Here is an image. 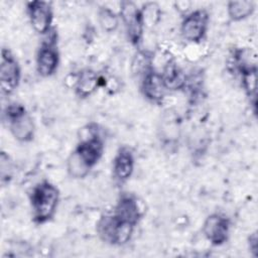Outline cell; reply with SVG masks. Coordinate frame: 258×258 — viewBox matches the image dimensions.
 <instances>
[{"label": "cell", "instance_id": "cell-13", "mask_svg": "<svg viewBox=\"0 0 258 258\" xmlns=\"http://www.w3.org/2000/svg\"><path fill=\"white\" fill-rule=\"evenodd\" d=\"M113 213L134 225H137L142 217V212L136 198L128 195L121 197Z\"/></svg>", "mask_w": 258, "mask_h": 258}, {"label": "cell", "instance_id": "cell-7", "mask_svg": "<svg viewBox=\"0 0 258 258\" xmlns=\"http://www.w3.org/2000/svg\"><path fill=\"white\" fill-rule=\"evenodd\" d=\"M20 68L12 53L3 48L1 51L0 86L2 93L9 95L13 93L20 82Z\"/></svg>", "mask_w": 258, "mask_h": 258}, {"label": "cell", "instance_id": "cell-12", "mask_svg": "<svg viewBox=\"0 0 258 258\" xmlns=\"http://www.w3.org/2000/svg\"><path fill=\"white\" fill-rule=\"evenodd\" d=\"M134 170V156L128 147H121L113 161V175L118 182H125Z\"/></svg>", "mask_w": 258, "mask_h": 258}, {"label": "cell", "instance_id": "cell-14", "mask_svg": "<svg viewBox=\"0 0 258 258\" xmlns=\"http://www.w3.org/2000/svg\"><path fill=\"white\" fill-rule=\"evenodd\" d=\"M99 78L98 75L92 70H84L77 76L75 83V90L78 96L82 98L89 97L98 88Z\"/></svg>", "mask_w": 258, "mask_h": 258}, {"label": "cell", "instance_id": "cell-18", "mask_svg": "<svg viewBox=\"0 0 258 258\" xmlns=\"http://www.w3.org/2000/svg\"><path fill=\"white\" fill-rule=\"evenodd\" d=\"M249 246H250V250L254 253V255H256V252H257V235H256V233H253L250 236Z\"/></svg>", "mask_w": 258, "mask_h": 258}, {"label": "cell", "instance_id": "cell-10", "mask_svg": "<svg viewBox=\"0 0 258 258\" xmlns=\"http://www.w3.org/2000/svg\"><path fill=\"white\" fill-rule=\"evenodd\" d=\"M203 232L208 241L215 246H220L229 238L230 221L224 215L212 214L206 219Z\"/></svg>", "mask_w": 258, "mask_h": 258}, {"label": "cell", "instance_id": "cell-2", "mask_svg": "<svg viewBox=\"0 0 258 258\" xmlns=\"http://www.w3.org/2000/svg\"><path fill=\"white\" fill-rule=\"evenodd\" d=\"M59 201L57 187L47 180L37 183L30 194V207L33 221L43 224L55 214Z\"/></svg>", "mask_w": 258, "mask_h": 258}, {"label": "cell", "instance_id": "cell-9", "mask_svg": "<svg viewBox=\"0 0 258 258\" xmlns=\"http://www.w3.org/2000/svg\"><path fill=\"white\" fill-rule=\"evenodd\" d=\"M54 37H48L40 45L36 55V70L41 77L52 76L59 62V54L55 46Z\"/></svg>", "mask_w": 258, "mask_h": 258}, {"label": "cell", "instance_id": "cell-11", "mask_svg": "<svg viewBox=\"0 0 258 258\" xmlns=\"http://www.w3.org/2000/svg\"><path fill=\"white\" fill-rule=\"evenodd\" d=\"M141 89L144 96L152 102H159L163 99L167 91L162 77L159 73L155 72L152 68L144 70L141 81Z\"/></svg>", "mask_w": 258, "mask_h": 258}, {"label": "cell", "instance_id": "cell-15", "mask_svg": "<svg viewBox=\"0 0 258 258\" xmlns=\"http://www.w3.org/2000/svg\"><path fill=\"white\" fill-rule=\"evenodd\" d=\"M160 75L166 90H180L186 85L184 73L173 62H167Z\"/></svg>", "mask_w": 258, "mask_h": 258}, {"label": "cell", "instance_id": "cell-8", "mask_svg": "<svg viewBox=\"0 0 258 258\" xmlns=\"http://www.w3.org/2000/svg\"><path fill=\"white\" fill-rule=\"evenodd\" d=\"M27 14L33 29L40 34H47L51 30L52 7L46 1H30L27 3Z\"/></svg>", "mask_w": 258, "mask_h": 258}, {"label": "cell", "instance_id": "cell-16", "mask_svg": "<svg viewBox=\"0 0 258 258\" xmlns=\"http://www.w3.org/2000/svg\"><path fill=\"white\" fill-rule=\"evenodd\" d=\"M255 10V4L253 1L240 0L230 1L227 5V11L229 17L233 21H241L249 17Z\"/></svg>", "mask_w": 258, "mask_h": 258}, {"label": "cell", "instance_id": "cell-5", "mask_svg": "<svg viewBox=\"0 0 258 258\" xmlns=\"http://www.w3.org/2000/svg\"><path fill=\"white\" fill-rule=\"evenodd\" d=\"M120 16L124 23L128 39L137 45L143 34L144 20L142 10L139 9L133 2L125 1L120 5Z\"/></svg>", "mask_w": 258, "mask_h": 258}, {"label": "cell", "instance_id": "cell-4", "mask_svg": "<svg viewBox=\"0 0 258 258\" xmlns=\"http://www.w3.org/2000/svg\"><path fill=\"white\" fill-rule=\"evenodd\" d=\"M5 118L13 137L20 142H29L34 136V123L26 109L20 104H10L5 109Z\"/></svg>", "mask_w": 258, "mask_h": 258}, {"label": "cell", "instance_id": "cell-17", "mask_svg": "<svg viewBox=\"0 0 258 258\" xmlns=\"http://www.w3.org/2000/svg\"><path fill=\"white\" fill-rule=\"evenodd\" d=\"M99 21L105 31L112 32L118 27L119 17L110 8L102 7L99 11Z\"/></svg>", "mask_w": 258, "mask_h": 258}, {"label": "cell", "instance_id": "cell-6", "mask_svg": "<svg viewBox=\"0 0 258 258\" xmlns=\"http://www.w3.org/2000/svg\"><path fill=\"white\" fill-rule=\"evenodd\" d=\"M209 24V14L205 9H197L188 13L182 20L180 32L189 42H200L206 35Z\"/></svg>", "mask_w": 258, "mask_h": 258}, {"label": "cell", "instance_id": "cell-3", "mask_svg": "<svg viewBox=\"0 0 258 258\" xmlns=\"http://www.w3.org/2000/svg\"><path fill=\"white\" fill-rule=\"evenodd\" d=\"M135 226L112 213L101 218L97 226V231L106 243L120 246L129 242Z\"/></svg>", "mask_w": 258, "mask_h": 258}, {"label": "cell", "instance_id": "cell-1", "mask_svg": "<svg viewBox=\"0 0 258 258\" xmlns=\"http://www.w3.org/2000/svg\"><path fill=\"white\" fill-rule=\"evenodd\" d=\"M104 151V144L97 133L82 140L68 158V172L74 178H83L98 163Z\"/></svg>", "mask_w": 258, "mask_h": 258}]
</instances>
